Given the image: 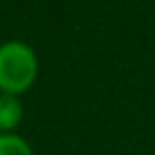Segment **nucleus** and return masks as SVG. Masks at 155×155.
<instances>
[{
  "instance_id": "3",
  "label": "nucleus",
  "mask_w": 155,
  "mask_h": 155,
  "mask_svg": "<svg viewBox=\"0 0 155 155\" xmlns=\"http://www.w3.org/2000/svg\"><path fill=\"white\" fill-rule=\"evenodd\" d=\"M0 155H34L30 144L14 132H0Z\"/></svg>"
},
{
  "instance_id": "2",
  "label": "nucleus",
  "mask_w": 155,
  "mask_h": 155,
  "mask_svg": "<svg viewBox=\"0 0 155 155\" xmlns=\"http://www.w3.org/2000/svg\"><path fill=\"white\" fill-rule=\"evenodd\" d=\"M23 121L21 96L0 94V132H14Z\"/></svg>"
},
{
  "instance_id": "1",
  "label": "nucleus",
  "mask_w": 155,
  "mask_h": 155,
  "mask_svg": "<svg viewBox=\"0 0 155 155\" xmlns=\"http://www.w3.org/2000/svg\"><path fill=\"white\" fill-rule=\"evenodd\" d=\"M39 73L37 53L23 41L0 44V94L21 96L34 84Z\"/></svg>"
}]
</instances>
